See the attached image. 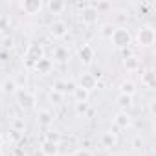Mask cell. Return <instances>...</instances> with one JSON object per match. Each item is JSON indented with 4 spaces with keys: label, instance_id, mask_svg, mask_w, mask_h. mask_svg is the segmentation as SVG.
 <instances>
[{
    "label": "cell",
    "instance_id": "26",
    "mask_svg": "<svg viewBox=\"0 0 156 156\" xmlns=\"http://www.w3.org/2000/svg\"><path fill=\"white\" fill-rule=\"evenodd\" d=\"M44 140H48V141H53V143H59V145H61V134H59L57 130H48V132H46V136H44Z\"/></svg>",
    "mask_w": 156,
    "mask_h": 156
},
{
    "label": "cell",
    "instance_id": "32",
    "mask_svg": "<svg viewBox=\"0 0 156 156\" xmlns=\"http://www.w3.org/2000/svg\"><path fill=\"white\" fill-rule=\"evenodd\" d=\"M96 9H98V13L101 11V9H108L110 8V4H107V2H101V4H98V6H94Z\"/></svg>",
    "mask_w": 156,
    "mask_h": 156
},
{
    "label": "cell",
    "instance_id": "5",
    "mask_svg": "<svg viewBox=\"0 0 156 156\" xmlns=\"http://www.w3.org/2000/svg\"><path fill=\"white\" fill-rule=\"evenodd\" d=\"M77 87L87 90V92H92L98 88V75L96 73H90V72H85L79 75V79H77Z\"/></svg>",
    "mask_w": 156,
    "mask_h": 156
},
{
    "label": "cell",
    "instance_id": "27",
    "mask_svg": "<svg viewBox=\"0 0 156 156\" xmlns=\"http://www.w3.org/2000/svg\"><path fill=\"white\" fill-rule=\"evenodd\" d=\"M88 112V103H75V114L77 116H85Z\"/></svg>",
    "mask_w": 156,
    "mask_h": 156
},
{
    "label": "cell",
    "instance_id": "30",
    "mask_svg": "<svg viewBox=\"0 0 156 156\" xmlns=\"http://www.w3.org/2000/svg\"><path fill=\"white\" fill-rule=\"evenodd\" d=\"M154 105H156V101H154V99H151V101H149V114H151L152 118L156 116V107H154Z\"/></svg>",
    "mask_w": 156,
    "mask_h": 156
},
{
    "label": "cell",
    "instance_id": "13",
    "mask_svg": "<svg viewBox=\"0 0 156 156\" xmlns=\"http://www.w3.org/2000/svg\"><path fill=\"white\" fill-rule=\"evenodd\" d=\"M31 70H35V72L41 73V75H48V73H51V70H53V61L48 59V57H42L39 62H35V66H33Z\"/></svg>",
    "mask_w": 156,
    "mask_h": 156
},
{
    "label": "cell",
    "instance_id": "24",
    "mask_svg": "<svg viewBox=\"0 0 156 156\" xmlns=\"http://www.w3.org/2000/svg\"><path fill=\"white\" fill-rule=\"evenodd\" d=\"M11 130L13 132H24L26 130V121L22 119V118H13V121H11Z\"/></svg>",
    "mask_w": 156,
    "mask_h": 156
},
{
    "label": "cell",
    "instance_id": "20",
    "mask_svg": "<svg viewBox=\"0 0 156 156\" xmlns=\"http://www.w3.org/2000/svg\"><path fill=\"white\" fill-rule=\"evenodd\" d=\"M72 96H73V101H75V103H88V99H90V92L79 88L77 85H75V88L72 90Z\"/></svg>",
    "mask_w": 156,
    "mask_h": 156
},
{
    "label": "cell",
    "instance_id": "3",
    "mask_svg": "<svg viewBox=\"0 0 156 156\" xmlns=\"http://www.w3.org/2000/svg\"><path fill=\"white\" fill-rule=\"evenodd\" d=\"M42 57H46V55H44V46L39 44V42H33V44H30V46L26 48V51H24V64H26L28 68H33L35 62H39Z\"/></svg>",
    "mask_w": 156,
    "mask_h": 156
},
{
    "label": "cell",
    "instance_id": "10",
    "mask_svg": "<svg viewBox=\"0 0 156 156\" xmlns=\"http://www.w3.org/2000/svg\"><path fill=\"white\" fill-rule=\"evenodd\" d=\"M77 57H79V61L85 66H90L94 62V59H96V50L90 44H81L79 50H77Z\"/></svg>",
    "mask_w": 156,
    "mask_h": 156
},
{
    "label": "cell",
    "instance_id": "2",
    "mask_svg": "<svg viewBox=\"0 0 156 156\" xmlns=\"http://www.w3.org/2000/svg\"><path fill=\"white\" fill-rule=\"evenodd\" d=\"M110 42L118 50H127L132 44V33H130V30H127V26H116V30H114V33L110 37Z\"/></svg>",
    "mask_w": 156,
    "mask_h": 156
},
{
    "label": "cell",
    "instance_id": "28",
    "mask_svg": "<svg viewBox=\"0 0 156 156\" xmlns=\"http://www.w3.org/2000/svg\"><path fill=\"white\" fill-rule=\"evenodd\" d=\"M130 145H132V149H136V151H140V149L143 147V140H141V136H140V134H136V136L132 138V141H130Z\"/></svg>",
    "mask_w": 156,
    "mask_h": 156
},
{
    "label": "cell",
    "instance_id": "12",
    "mask_svg": "<svg viewBox=\"0 0 156 156\" xmlns=\"http://www.w3.org/2000/svg\"><path fill=\"white\" fill-rule=\"evenodd\" d=\"M141 85L145 88H149V90H152L156 87V72H154V68H145L141 72Z\"/></svg>",
    "mask_w": 156,
    "mask_h": 156
},
{
    "label": "cell",
    "instance_id": "14",
    "mask_svg": "<svg viewBox=\"0 0 156 156\" xmlns=\"http://www.w3.org/2000/svg\"><path fill=\"white\" fill-rule=\"evenodd\" d=\"M114 125H116L118 129H121V130L129 129V127L132 125V118H130V114H129V112L119 110V112L114 116Z\"/></svg>",
    "mask_w": 156,
    "mask_h": 156
},
{
    "label": "cell",
    "instance_id": "35",
    "mask_svg": "<svg viewBox=\"0 0 156 156\" xmlns=\"http://www.w3.org/2000/svg\"><path fill=\"white\" fill-rule=\"evenodd\" d=\"M0 156H4V152H2V151H0Z\"/></svg>",
    "mask_w": 156,
    "mask_h": 156
},
{
    "label": "cell",
    "instance_id": "31",
    "mask_svg": "<svg viewBox=\"0 0 156 156\" xmlns=\"http://www.w3.org/2000/svg\"><path fill=\"white\" fill-rule=\"evenodd\" d=\"M0 42H4V48H9V50L13 48V39H11V37H9V39H6V37H4Z\"/></svg>",
    "mask_w": 156,
    "mask_h": 156
},
{
    "label": "cell",
    "instance_id": "33",
    "mask_svg": "<svg viewBox=\"0 0 156 156\" xmlns=\"http://www.w3.org/2000/svg\"><path fill=\"white\" fill-rule=\"evenodd\" d=\"M2 147H4V136L0 134V151H2Z\"/></svg>",
    "mask_w": 156,
    "mask_h": 156
},
{
    "label": "cell",
    "instance_id": "9",
    "mask_svg": "<svg viewBox=\"0 0 156 156\" xmlns=\"http://www.w3.org/2000/svg\"><path fill=\"white\" fill-rule=\"evenodd\" d=\"M19 6H20V9L26 15H39L44 9V2H42V0H22Z\"/></svg>",
    "mask_w": 156,
    "mask_h": 156
},
{
    "label": "cell",
    "instance_id": "29",
    "mask_svg": "<svg viewBox=\"0 0 156 156\" xmlns=\"http://www.w3.org/2000/svg\"><path fill=\"white\" fill-rule=\"evenodd\" d=\"M72 156H94V154H92V151H88V149H77V151H73Z\"/></svg>",
    "mask_w": 156,
    "mask_h": 156
},
{
    "label": "cell",
    "instance_id": "34",
    "mask_svg": "<svg viewBox=\"0 0 156 156\" xmlns=\"http://www.w3.org/2000/svg\"><path fill=\"white\" fill-rule=\"evenodd\" d=\"M4 39V31H2V28H0V41Z\"/></svg>",
    "mask_w": 156,
    "mask_h": 156
},
{
    "label": "cell",
    "instance_id": "1",
    "mask_svg": "<svg viewBox=\"0 0 156 156\" xmlns=\"http://www.w3.org/2000/svg\"><path fill=\"white\" fill-rule=\"evenodd\" d=\"M132 41H136V44L140 48H151L156 41V31L152 24H141L136 30V35L132 37Z\"/></svg>",
    "mask_w": 156,
    "mask_h": 156
},
{
    "label": "cell",
    "instance_id": "23",
    "mask_svg": "<svg viewBox=\"0 0 156 156\" xmlns=\"http://www.w3.org/2000/svg\"><path fill=\"white\" fill-rule=\"evenodd\" d=\"M46 8H48L53 15H59V13L66 8V4H64V2H61V0H51V2H48V4H46Z\"/></svg>",
    "mask_w": 156,
    "mask_h": 156
},
{
    "label": "cell",
    "instance_id": "4",
    "mask_svg": "<svg viewBox=\"0 0 156 156\" xmlns=\"http://www.w3.org/2000/svg\"><path fill=\"white\" fill-rule=\"evenodd\" d=\"M15 98H17V103H19V107H20L22 110H33L35 105H37V98H35V94L30 92L28 88H20V90H17Z\"/></svg>",
    "mask_w": 156,
    "mask_h": 156
},
{
    "label": "cell",
    "instance_id": "19",
    "mask_svg": "<svg viewBox=\"0 0 156 156\" xmlns=\"http://www.w3.org/2000/svg\"><path fill=\"white\" fill-rule=\"evenodd\" d=\"M132 101H134V98L125 96V94H118V98H116V105H118L119 110H123V112H129V110H130Z\"/></svg>",
    "mask_w": 156,
    "mask_h": 156
},
{
    "label": "cell",
    "instance_id": "8",
    "mask_svg": "<svg viewBox=\"0 0 156 156\" xmlns=\"http://www.w3.org/2000/svg\"><path fill=\"white\" fill-rule=\"evenodd\" d=\"M118 143H119L118 132H114V130H105V132H101V136H99V145H101V149L110 151V149L118 147Z\"/></svg>",
    "mask_w": 156,
    "mask_h": 156
},
{
    "label": "cell",
    "instance_id": "15",
    "mask_svg": "<svg viewBox=\"0 0 156 156\" xmlns=\"http://www.w3.org/2000/svg\"><path fill=\"white\" fill-rule=\"evenodd\" d=\"M17 90H19V87H17V81L13 77H6V79L0 83V92L4 96H15Z\"/></svg>",
    "mask_w": 156,
    "mask_h": 156
},
{
    "label": "cell",
    "instance_id": "22",
    "mask_svg": "<svg viewBox=\"0 0 156 156\" xmlns=\"http://www.w3.org/2000/svg\"><path fill=\"white\" fill-rule=\"evenodd\" d=\"M114 30H116V26L114 24H110V22H105V24H101L99 26V37L101 39H105V41H110V37H112V33H114Z\"/></svg>",
    "mask_w": 156,
    "mask_h": 156
},
{
    "label": "cell",
    "instance_id": "21",
    "mask_svg": "<svg viewBox=\"0 0 156 156\" xmlns=\"http://www.w3.org/2000/svg\"><path fill=\"white\" fill-rule=\"evenodd\" d=\"M68 57H70L68 50H66L64 46H57V48H55V51H53V59H51V61H53V62H61V64H62V62H66V61H68Z\"/></svg>",
    "mask_w": 156,
    "mask_h": 156
},
{
    "label": "cell",
    "instance_id": "17",
    "mask_svg": "<svg viewBox=\"0 0 156 156\" xmlns=\"http://www.w3.org/2000/svg\"><path fill=\"white\" fill-rule=\"evenodd\" d=\"M37 123L42 127H50L53 123V114L48 108H39L37 110Z\"/></svg>",
    "mask_w": 156,
    "mask_h": 156
},
{
    "label": "cell",
    "instance_id": "11",
    "mask_svg": "<svg viewBox=\"0 0 156 156\" xmlns=\"http://www.w3.org/2000/svg\"><path fill=\"white\" fill-rule=\"evenodd\" d=\"M123 68L130 73L134 72H140L141 70V57H138L136 53H129L123 57Z\"/></svg>",
    "mask_w": 156,
    "mask_h": 156
},
{
    "label": "cell",
    "instance_id": "6",
    "mask_svg": "<svg viewBox=\"0 0 156 156\" xmlns=\"http://www.w3.org/2000/svg\"><path fill=\"white\" fill-rule=\"evenodd\" d=\"M48 33H50L51 39L61 41V39H64L68 35V24L64 20H53L50 24V28H48Z\"/></svg>",
    "mask_w": 156,
    "mask_h": 156
},
{
    "label": "cell",
    "instance_id": "7",
    "mask_svg": "<svg viewBox=\"0 0 156 156\" xmlns=\"http://www.w3.org/2000/svg\"><path fill=\"white\" fill-rule=\"evenodd\" d=\"M98 19H99V13H98V9L94 8V4L83 6V9H81V22H83V24L94 26V24H98Z\"/></svg>",
    "mask_w": 156,
    "mask_h": 156
},
{
    "label": "cell",
    "instance_id": "25",
    "mask_svg": "<svg viewBox=\"0 0 156 156\" xmlns=\"http://www.w3.org/2000/svg\"><path fill=\"white\" fill-rule=\"evenodd\" d=\"M62 94L61 92H57L55 88H51L50 92H48V99H50V103H53V105H59V103H62Z\"/></svg>",
    "mask_w": 156,
    "mask_h": 156
},
{
    "label": "cell",
    "instance_id": "16",
    "mask_svg": "<svg viewBox=\"0 0 156 156\" xmlns=\"http://www.w3.org/2000/svg\"><path fill=\"white\" fill-rule=\"evenodd\" d=\"M59 152H61L59 143L42 140V143H41V154H42V156H59Z\"/></svg>",
    "mask_w": 156,
    "mask_h": 156
},
{
    "label": "cell",
    "instance_id": "18",
    "mask_svg": "<svg viewBox=\"0 0 156 156\" xmlns=\"http://www.w3.org/2000/svg\"><path fill=\"white\" fill-rule=\"evenodd\" d=\"M136 92H138V88H136V83H134V81L127 79V81H121V83H119V94H125V96L134 98Z\"/></svg>",
    "mask_w": 156,
    "mask_h": 156
}]
</instances>
